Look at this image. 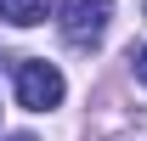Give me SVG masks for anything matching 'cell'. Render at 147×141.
I'll use <instances>...</instances> for the list:
<instances>
[{
	"label": "cell",
	"instance_id": "cell-1",
	"mask_svg": "<svg viewBox=\"0 0 147 141\" xmlns=\"http://www.w3.org/2000/svg\"><path fill=\"white\" fill-rule=\"evenodd\" d=\"M62 73L51 68V62H34V56H28V62H17V102L28 107V113H45V107H57L62 102Z\"/></svg>",
	"mask_w": 147,
	"mask_h": 141
},
{
	"label": "cell",
	"instance_id": "cell-2",
	"mask_svg": "<svg viewBox=\"0 0 147 141\" xmlns=\"http://www.w3.org/2000/svg\"><path fill=\"white\" fill-rule=\"evenodd\" d=\"M108 17H113V0H62V34L74 45H96L108 34Z\"/></svg>",
	"mask_w": 147,
	"mask_h": 141
},
{
	"label": "cell",
	"instance_id": "cell-3",
	"mask_svg": "<svg viewBox=\"0 0 147 141\" xmlns=\"http://www.w3.org/2000/svg\"><path fill=\"white\" fill-rule=\"evenodd\" d=\"M45 11H51V0H0V17L11 28H34V23H45Z\"/></svg>",
	"mask_w": 147,
	"mask_h": 141
},
{
	"label": "cell",
	"instance_id": "cell-4",
	"mask_svg": "<svg viewBox=\"0 0 147 141\" xmlns=\"http://www.w3.org/2000/svg\"><path fill=\"white\" fill-rule=\"evenodd\" d=\"M136 79H142V85H147V45H142V51H136Z\"/></svg>",
	"mask_w": 147,
	"mask_h": 141
}]
</instances>
